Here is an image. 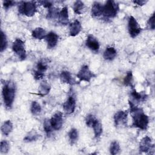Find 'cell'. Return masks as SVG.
I'll return each instance as SVG.
<instances>
[{"mask_svg": "<svg viewBox=\"0 0 155 155\" xmlns=\"http://www.w3.org/2000/svg\"><path fill=\"white\" fill-rule=\"evenodd\" d=\"M129 105L132 115L133 126L142 130H147L149 124L148 116L145 114L142 108H139L130 101H129Z\"/></svg>", "mask_w": 155, "mask_h": 155, "instance_id": "1", "label": "cell"}, {"mask_svg": "<svg viewBox=\"0 0 155 155\" xmlns=\"http://www.w3.org/2000/svg\"><path fill=\"white\" fill-rule=\"evenodd\" d=\"M16 93V86L12 81H6L4 83L2 95L4 105L7 109L12 107Z\"/></svg>", "mask_w": 155, "mask_h": 155, "instance_id": "2", "label": "cell"}, {"mask_svg": "<svg viewBox=\"0 0 155 155\" xmlns=\"http://www.w3.org/2000/svg\"><path fill=\"white\" fill-rule=\"evenodd\" d=\"M119 11V5L117 2L114 1L108 0L105 5L102 6V13L106 18H114Z\"/></svg>", "mask_w": 155, "mask_h": 155, "instance_id": "3", "label": "cell"}, {"mask_svg": "<svg viewBox=\"0 0 155 155\" xmlns=\"http://www.w3.org/2000/svg\"><path fill=\"white\" fill-rule=\"evenodd\" d=\"M36 5L33 1H21L18 7L19 13L28 17L33 16L36 12Z\"/></svg>", "mask_w": 155, "mask_h": 155, "instance_id": "4", "label": "cell"}, {"mask_svg": "<svg viewBox=\"0 0 155 155\" xmlns=\"http://www.w3.org/2000/svg\"><path fill=\"white\" fill-rule=\"evenodd\" d=\"M13 51L18 56L21 61H24L26 58V50L25 43L21 39H16L13 42L12 47Z\"/></svg>", "mask_w": 155, "mask_h": 155, "instance_id": "5", "label": "cell"}, {"mask_svg": "<svg viewBox=\"0 0 155 155\" xmlns=\"http://www.w3.org/2000/svg\"><path fill=\"white\" fill-rule=\"evenodd\" d=\"M128 30L130 37L132 38H134L138 36L142 30L137 21L132 16H130L128 18Z\"/></svg>", "mask_w": 155, "mask_h": 155, "instance_id": "6", "label": "cell"}, {"mask_svg": "<svg viewBox=\"0 0 155 155\" xmlns=\"http://www.w3.org/2000/svg\"><path fill=\"white\" fill-rule=\"evenodd\" d=\"M76 76L80 81L88 82H89L92 78L96 76V75L90 70L88 66L87 65L82 66Z\"/></svg>", "mask_w": 155, "mask_h": 155, "instance_id": "7", "label": "cell"}, {"mask_svg": "<svg viewBox=\"0 0 155 155\" xmlns=\"http://www.w3.org/2000/svg\"><path fill=\"white\" fill-rule=\"evenodd\" d=\"M48 68V65L47 62L41 60L39 61L36 66V69L34 71L33 76L34 78L36 80H39L42 79L44 76V74L47 71Z\"/></svg>", "mask_w": 155, "mask_h": 155, "instance_id": "8", "label": "cell"}, {"mask_svg": "<svg viewBox=\"0 0 155 155\" xmlns=\"http://www.w3.org/2000/svg\"><path fill=\"white\" fill-rule=\"evenodd\" d=\"M50 122L54 130H59L62 128L63 124L62 113L60 111L56 112L50 119Z\"/></svg>", "mask_w": 155, "mask_h": 155, "instance_id": "9", "label": "cell"}, {"mask_svg": "<svg viewBox=\"0 0 155 155\" xmlns=\"http://www.w3.org/2000/svg\"><path fill=\"white\" fill-rule=\"evenodd\" d=\"M128 112L127 111L120 110L114 115V122L116 127L125 125L127 122Z\"/></svg>", "mask_w": 155, "mask_h": 155, "instance_id": "10", "label": "cell"}, {"mask_svg": "<svg viewBox=\"0 0 155 155\" xmlns=\"http://www.w3.org/2000/svg\"><path fill=\"white\" fill-rule=\"evenodd\" d=\"M154 148L152 140L149 136L143 137L139 143V150L140 152L148 153Z\"/></svg>", "mask_w": 155, "mask_h": 155, "instance_id": "11", "label": "cell"}, {"mask_svg": "<svg viewBox=\"0 0 155 155\" xmlns=\"http://www.w3.org/2000/svg\"><path fill=\"white\" fill-rule=\"evenodd\" d=\"M63 108L65 112L68 114H70L74 113L75 108H76V99L75 97L71 95L68 96L67 101L63 104Z\"/></svg>", "mask_w": 155, "mask_h": 155, "instance_id": "12", "label": "cell"}, {"mask_svg": "<svg viewBox=\"0 0 155 155\" xmlns=\"http://www.w3.org/2000/svg\"><path fill=\"white\" fill-rule=\"evenodd\" d=\"M86 46L91 50L92 51L97 53L98 52L100 47L99 43L97 39L91 35H89L85 41Z\"/></svg>", "mask_w": 155, "mask_h": 155, "instance_id": "13", "label": "cell"}, {"mask_svg": "<svg viewBox=\"0 0 155 155\" xmlns=\"http://www.w3.org/2000/svg\"><path fill=\"white\" fill-rule=\"evenodd\" d=\"M59 39V36L54 31H50L45 36V40L47 44V48L48 49H52L54 48Z\"/></svg>", "mask_w": 155, "mask_h": 155, "instance_id": "14", "label": "cell"}, {"mask_svg": "<svg viewBox=\"0 0 155 155\" xmlns=\"http://www.w3.org/2000/svg\"><path fill=\"white\" fill-rule=\"evenodd\" d=\"M82 30V26L81 22L78 20L74 21L70 24L69 27V33L71 36H77Z\"/></svg>", "mask_w": 155, "mask_h": 155, "instance_id": "15", "label": "cell"}, {"mask_svg": "<svg viewBox=\"0 0 155 155\" xmlns=\"http://www.w3.org/2000/svg\"><path fill=\"white\" fill-rule=\"evenodd\" d=\"M59 21L62 25H67L69 21L68 10L67 7H64L59 13Z\"/></svg>", "mask_w": 155, "mask_h": 155, "instance_id": "16", "label": "cell"}, {"mask_svg": "<svg viewBox=\"0 0 155 155\" xmlns=\"http://www.w3.org/2000/svg\"><path fill=\"white\" fill-rule=\"evenodd\" d=\"M117 54L116 50L113 47H108L105 50L103 57L104 59L107 61H112L113 60Z\"/></svg>", "mask_w": 155, "mask_h": 155, "instance_id": "17", "label": "cell"}, {"mask_svg": "<svg viewBox=\"0 0 155 155\" xmlns=\"http://www.w3.org/2000/svg\"><path fill=\"white\" fill-rule=\"evenodd\" d=\"M51 87L50 84L45 81H42L39 87L38 88V94L41 96H44L48 94L50 92Z\"/></svg>", "mask_w": 155, "mask_h": 155, "instance_id": "18", "label": "cell"}, {"mask_svg": "<svg viewBox=\"0 0 155 155\" xmlns=\"http://www.w3.org/2000/svg\"><path fill=\"white\" fill-rule=\"evenodd\" d=\"M60 80L62 83H66L68 84H73L74 80L71 76V74L68 71H62L60 74Z\"/></svg>", "mask_w": 155, "mask_h": 155, "instance_id": "19", "label": "cell"}, {"mask_svg": "<svg viewBox=\"0 0 155 155\" xmlns=\"http://www.w3.org/2000/svg\"><path fill=\"white\" fill-rule=\"evenodd\" d=\"M102 6L101 3L98 2H94L91 7V16L93 17H99L102 13Z\"/></svg>", "mask_w": 155, "mask_h": 155, "instance_id": "20", "label": "cell"}, {"mask_svg": "<svg viewBox=\"0 0 155 155\" xmlns=\"http://www.w3.org/2000/svg\"><path fill=\"white\" fill-rule=\"evenodd\" d=\"M32 37L36 39H43L44 38H45V36L47 35L45 30L41 28V27H37L35 28L32 32H31Z\"/></svg>", "mask_w": 155, "mask_h": 155, "instance_id": "21", "label": "cell"}, {"mask_svg": "<svg viewBox=\"0 0 155 155\" xmlns=\"http://www.w3.org/2000/svg\"><path fill=\"white\" fill-rule=\"evenodd\" d=\"M91 128H93L94 134V137L97 138L101 136L102 133V125L101 122L97 119L94 121Z\"/></svg>", "mask_w": 155, "mask_h": 155, "instance_id": "22", "label": "cell"}, {"mask_svg": "<svg viewBox=\"0 0 155 155\" xmlns=\"http://www.w3.org/2000/svg\"><path fill=\"white\" fill-rule=\"evenodd\" d=\"M131 97L133 99V101L136 102H140L141 101H144L145 100V98L147 97V96L146 94L139 93L135 89H133L131 92ZM133 101L131 100V101L132 102Z\"/></svg>", "mask_w": 155, "mask_h": 155, "instance_id": "23", "label": "cell"}, {"mask_svg": "<svg viewBox=\"0 0 155 155\" xmlns=\"http://www.w3.org/2000/svg\"><path fill=\"white\" fill-rule=\"evenodd\" d=\"M13 130V124L10 120L5 121L1 126V131L4 136H8Z\"/></svg>", "mask_w": 155, "mask_h": 155, "instance_id": "24", "label": "cell"}, {"mask_svg": "<svg viewBox=\"0 0 155 155\" xmlns=\"http://www.w3.org/2000/svg\"><path fill=\"white\" fill-rule=\"evenodd\" d=\"M74 12L77 15H81L84 13L85 10V5L81 1H76L73 4Z\"/></svg>", "mask_w": 155, "mask_h": 155, "instance_id": "25", "label": "cell"}, {"mask_svg": "<svg viewBox=\"0 0 155 155\" xmlns=\"http://www.w3.org/2000/svg\"><path fill=\"white\" fill-rule=\"evenodd\" d=\"M39 137V134L35 130L31 131L24 138V141L27 142H30L33 141H36Z\"/></svg>", "mask_w": 155, "mask_h": 155, "instance_id": "26", "label": "cell"}, {"mask_svg": "<svg viewBox=\"0 0 155 155\" xmlns=\"http://www.w3.org/2000/svg\"><path fill=\"white\" fill-rule=\"evenodd\" d=\"M41 110H42L41 107L38 102H37L36 101H33L31 102V107H30V111L33 115H35V116L38 115L39 114L41 113Z\"/></svg>", "mask_w": 155, "mask_h": 155, "instance_id": "27", "label": "cell"}, {"mask_svg": "<svg viewBox=\"0 0 155 155\" xmlns=\"http://www.w3.org/2000/svg\"><path fill=\"white\" fill-rule=\"evenodd\" d=\"M69 140L71 144H74L78 139V131L76 128H71L68 132Z\"/></svg>", "mask_w": 155, "mask_h": 155, "instance_id": "28", "label": "cell"}, {"mask_svg": "<svg viewBox=\"0 0 155 155\" xmlns=\"http://www.w3.org/2000/svg\"><path fill=\"white\" fill-rule=\"evenodd\" d=\"M124 84L125 86L133 87V76L132 71H128L126 76L124 79Z\"/></svg>", "mask_w": 155, "mask_h": 155, "instance_id": "29", "label": "cell"}, {"mask_svg": "<svg viewBox=\"0 0 155 155\" xmlns=\"http://www.w3.org/2000/svg\"><path fill=\"white\" fill-rule=\"evenodd\" d=\"M59 12H58V8H56L54 7H52L48 8V13L47 15V18L48 19H55L59 16Z\"/></svg>", "mask_w": 155, "mask_h": 155, "instance_id": "30", "label": "cell"}, {"mask_svg": "<svg viewBox=\"0 0 155 155\" xmlns=\"http://www.w3.org/2000/svg\"><path fill=\"white\" fill-rule=\"evenodd\" d=\"M120 148L119 143L117 141H113L111 143L110 147V152L111 154L115 155L119 153Z\"/></svg>", "mask_w": 155, "mask_h": 155, "instance_id": "31", "label": "cell"}, {"mask_svg": "<svg viewBox=\"0 0 155 155\" xmlns=\"http://www.w3.org/2000/svg\"><path fill=\"white\" fill-rule=\"evenodd\" d=\"M1 46H0V51L1 52H2L4 50H5L7 47L8 42H7V39L6 37L5 34L1 31Z\"/></svg>", "mask_w": 155, "mask_h": 155, "instance_id": "32", "label": "cell"}, {"mask_svg": "<svg viewBox=\"0 0 155 155\" xmlns=\"http://www.w3.org/2000/svg\"><path fill=\"white\" fill-rule=\"evenodd\" d=\"M44 130L46 133V134L47 135V136H49L51 134V133L52 132V130H53L50 122V119H45L44 122Z\"/></svg>", "mask_w": 155, "mask_h": 155, "instance_id": "33", "label": "cell"}, {"mask_svg": "<svg viewBox=\"0 0 155 155\" xmlns=\"http://www.w3.org/2000/svg\"><path fill=\"white\" fill-rule=\"evenodd\" d=\"M9 150V144L7 141L6 140H2L1 142V145H0V151L1 153H7Z\"/></svg>", "mask_w": 155, "mask_h": 155, "instance_id": "34", "label": "cell"}, {"mask_svg": "<svg viewBox=\"0 0 155 155\" xmlns=\"http://www.w3.org/2000/svg\"><path fill=\"white\" fill-rule=\"evenodd\" d=\"M96 117L94 115L90 114L87 116L86 119H85V124L87 127H91L92 124H93L94 121L96 120Z\"/></svg>", "mask_w": 155, "mask_h": 155, "instance_id": "35", "label": "cell"}, {"mask_svg": "<svg viewBox=\"0 0 155 155\" xmlns=\"http://www.w3.org/2000/svg\"><path fill=\"white\" fill-rule=\"evenodd\" d=\"M147 27L149 29L154 30L155 28L154 25V13L152 15V16L149 18L148 22H147Z\"/></svg>", "mask_w": 155, "mask_h": 155, "instance_id": "36", "label": "cell"}, {"mask_svg": "<svg viewBox=\"0 0 155 155\" xmlns=\"http://www.w3.org/2000/svg\"><path fill=\"white\" fill-rule=\"evenodd\" d=\"M16 4L15 1H3V7L4 9L8 10L9 8L12 7Z\"/></svg>", "mask_w": 155, "mask_h": 155, "instance_id": "37", "label": "cell"}, {"mask_svg": "<svg viewBox=\"0 0 155 155\" xmlns=\"http://www.w3.org/2000/svg\"><path fill=\"white\" fill-rule=\"evenodd\" d=\"M39 3H40L41 5H42L43 7H44L45 8H50L53 7V2L52 1H39Z\"/></svg>", "mask_w": 155, "mask_h": 155, "instance_id": "38", "label": "cell"}, {"mask_svg": "<svg viewBox=\"0 0 155 155\" xmlns=\"http://www.w3.org/2000/svg\"><path fill=\"white\" fill-rule=\"evenodd\" d=\"M147 1H145V0H137V1H133V2L135 4H137L138 5H143L147 3Z\"/></svg>", "mask_w": 155, "mask_h": 155, "instance_id": "39", "label": "cell"}]
</instances>
